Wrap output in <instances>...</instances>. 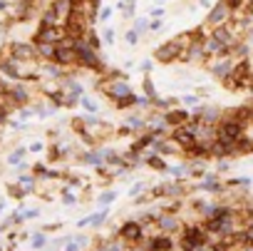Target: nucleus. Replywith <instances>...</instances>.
<instances>
[{"label": "nucleus", "mask_w": 253, "mask_h": 251, "mask_svg": "<svg viewBox=\"0 0 253 251\" xmlns=\"http://www.w3.org/2000/svg\"><path fill=\"white\" fill-rule=\"evenodd\" d=\"M243 132H246V127L238 122V119H223L221 124H218V130H216V137L221 140V142H228V145H236L238 140H243Z\"/></svg>", "instance_id": "nucleus-1"}, {"label": "nucleus", "mask_w": 253, "mask_h": 251, "mask_svg": "<svg viewBox=\"0 0 253 251\" xmlns=\"http://www.w3.org/2000/svg\"><path fill=\"white\" fill-rule=\"evenodd\" d=\"M181 251H196L201 246H206V229L204 226H186L184 234H181V241H179Z\"/></svg>", "instance_id": "nucleus-2"}, {"label": "nucleus", "mask_w": 253, "mask_h": 251, "mask_svg": "<svg viewBox=\"0 0 253 251\" xmlns=\"http://www.w3.org/2000/svg\"><path fill=\"white\" fill-rule=\"evenodd\" d=\"M119 239H122L124 244H129V246L139 244V241L144 239L142 224H139V221H124V224L119 226Z\"/></svg>", "instance_id": "nucleus-3"}, {"label": "nucleus", "mask_w": 253, "mask_h": 251, "mask_svg": "<svg viewBox=\"0 0 253 251\" xmlns=\"http://www.w3.org/2000/svg\"><path fill=\"white\" fill-rule=\"evenodd\" d=\"M231 13H233V10H231V8L223 3V0H221V3H218V5H216V8L209 13V18H206V25H211V28L226 25V23H228V18H231Z\"/></svg>", "instance_id": "nucleus-4"}, {"label": "nucleus", "mask_w": 253, "mask_h": 251, "mask_svg": "<svg viewBox=\"0 0 253 251\" xmlns=\"http://www.w3.org/2000/svg\"><path fill=\"white\" fill-rule=\"evenodd\" d=\"M157 224H159V231L167 234V236L181 229V219H179L174 211H164V214H159V216H157Z\"/></svg>", "instance_id": "nucleus-5"}, {"label": "nucleus", "mask_w": 253, "mask_h": 251, "mask_svg": "<svg viewBox=\"0 0 253 251\" xmlns=\"http://www.w3.org/2000/svg\"><path fill=\"white\" fill-rule=\"evenodd\" d=\"M104 92L114 100V102H119V100H126V97H134L132 95V87L126 85L124 80H117V82H109V85H104Z\"/></svg>", "instance_id": "nucleus-6"}, {"label": "nucleus", "mask_w": 253, "mask_h": 251, "mask_svg": "<svg viewBox=\"0 0 253 251\" xmlns=\"http://www.w3.org/2000/svg\"><path fill=\"white\" fill-rule=\"evenodd\" d=\"M179 55H181V50H179V45H176L174 40L167 43V45H159L157 52H154V57H157L159 62H174Z\"/></svg>", "instance_id": "nucleus-7"}, {"label": "nucleus", "mask_w": 253, "mask_h": 251, "mask_svg": "<svg viewBox=\"0 0 253 251\" xmlns=\"http://www.w3.org/2000/svg\"><path fill=\"white\" fill-rule=\"evenodd\" d=\"M72 10H75V5H72V0H55L52 3V8H50V13L60 20V23H65L70 15H72Z\"/></svg>", "instance_id": "nucleus-8"}, {"label": "nucleus", "mask_w": 253, "mask_h": 251, "mask_svg": "<svg viewBox=\"0 0 253 251\" xmlns=\"http://www.w3.org/2000/svg\"><path fill=\"white\" fill-rule=\"evenodd\" d=\"M55 62H60V65H75V62H77V50H75V48H62V45H57Z\"/></svg>", "instance_id": "nucleus-9"}, {"label": "nucleus", "mask_w": 253, "mask_h": 251, "mask_svg": "<svg viewBox=\"0 0 253 251\" xmlns=\"http://www.w3.org/2000/svg\"><path fill=\"white\" fill-rule=\"evenodd\" d=\"M149 249L152 251H174V239L167 234H159V236L149 239Z\"/></svg>", "instance_id": "nucleus-10"}, {"label": "nucleus", "mask_w": 253, "mask_h": 251, "mask_svg": "<svg viewBox=\"0 0 253 251\" xmlns=\"http://www.w3.org/2000/svg\"><path fill=\"white\" fill-rule=\"evenodd\" d=\"M35 55H38V50L33 45H28V43H15L13 45V57L15 60H33Z\"/></svg>", "instance_id": "nucleus-11"}, {"label": "nucleus", "mask_w": 253, "mask_h": 251, "mask_svg": "<svg viewBox=\"0 0 253 251\" xmlns=\"http://www.w3.org/2000/svg\"><path fill=\"white\" fill-rule=\"evenodd\" d=\"M174 142H179L184 150H189V152H191V150H194V145H196V137H194L186 127H179V130L174 132Z\"/></svg>", "instance_id": "nucleus-12"}, {"label": "nucleus", "mask_w": 253, "mask_h": 251, "mask_svg": "<svg viewBox=\"0 0 253 251\" xmlns=\"http://www.w3.org/2000/svg\"><path fill=\"white\" fill-rule=\"evenodd\" d=\"M231 70H233V62H231V60H221V62H216V65L211 67V72H213L216 77H221V80H226V77L231 75Z\"/></svg>", "instance_id": "nucleus-13"}, {"label": "nucleus", "mask_w": 253, "mask_h": 251, "mask_svg": "<svg viewBox=\"0 0 253 251\" xmlns=\"http://www.w3.org/2000/svg\"><path fill=\"white\" fill-rule=\"evenodd\" d=\"M40 52V57H47V60H55V52H57V45H50V43H38L35 48Z\"/></svg>", "instance_id": "nucleus-14"}, {"label": "nucleus", "mask_w": 253, "mask_h": 251, "mask_svg": "<svg viewBox=\"0 0 253 251\" xmlns=\"http://www.w3.org/2000/svg\"><path fill=\"white\" fill-rule=\"evenodd\" d=\"M84 246H87V236H75V239L67 241V249L65 251H82Z\"/></svg>", "instance_id": "nucleus-15"}, {"label": "nucleus", "mask_w": 253, "mask_h": 251, "mask_svg": "<svg viewBox=\"0 0 253 251\" xmlns=\"http://www.w3.org/2000/svg\"><path fill=\"white\" fill-rule=\"evenodd\" d=\"M167 122L169 124H179V127H181V122H186V112H169Z\"/></svg>", "instance_id": "nucleus-16"}, {"label": "nucleus", "mask_w": 253, "mask_h": 251, "mask_svg": "<svg viewBox=\"0 0 253 251\" xmlns=\"http://www.w3.org/2000/svg\"><path fill=\"white\" fill-rule=\"evenodd\" d=\"M30 241H33V246H35V249H42V246H47V239H45V234H33V236H30Z\"/></svg>", "instance_id": "nucleus-17"}, {"label": "nucleus", "mask_w": 253, "mask_h": 251, "mask_svg": "<svg viewBox=\"0 0 253 251\" xmlns=\"http://www.w3.org/2000/svg\"><path fill=\"white\" fill-rule=\"evenodd\" d=\"M87 219H89V226H102V224H104V219H107V211L94 214V216H87Z\"/></svg>", "instance_id": "nucleus-18"}, {"label": "nucleus", "mask_w": 253, "mask_h": 251, "mask_svg": "<svg viewBox=\"0 0 253 251\" xmlns=\"http://www.w3.org/2000/svg\"><path fill=\"white\" fill-rule=\"evenodd\" d=\"M201 187H204V189H209V192H221V189H223V187H221V184H218L216 179H206V182H204Z\"/></svg>", "instance_id": "nucleus-19"}, {"label": "nucleus", "mask_w": 253, "mask_h": 251, "mask_svg": "<svg viewBox=\"0 0 253 251\" xmlns=\"http://www.w3.org/2000/svg\"><path fill=\"white\" fill-rule=\"evenodd\" d=\"M149 167L152 169H167V164H164L162 157H149Z\"/></svg>", "instance_id": "nucleus-20"}, {"label": "nucleus", "mask_w": 253, "mask_h": 251, "mask_svg": "<svg viewBox=\"0 0 253 251\" xmlns=\"http://www.w3.org/2000/svg\"><path fill=\"white\" fill-rule=\"evenodd\" d=\"M223 3H226V5L231 8V10H238V8L243 5V0H223Z\"/></svg>", "instance_id": "nucleus-21"}, {"label": "nucleus", "mask_w": 253, "mask_h": 251, "mask_svg": "<svg viewBox=\"0 0 253 251\" xmlns=\"http://www.w3.org/2000/svg\"><path fill=\"white\" fill-rule=\"evenodd\" d=\"M72 127H75L77 132H82V130H84V122H82V119L77 117V119H72Z\"/></svg>", "instance_id": "nucleus-22"}, {"label": "nucleus", "mask_w": 253, "mask_h": 251, "mask_svg": "<svg viewBox=\"0 0 253 251\" xmlns=\"http://www.w3.org/2000/svg\"><path fill=\"white\" fill-rule=\"evenodd\" d=\"M112 199H114V194H112V192H107V194H102V197H99V204H107V201H112Z\"/></svg>", "instance_id": "nucleus-23"}, {"label": "nucleus", "mask_w": 253, "mask_h": 251, "mask_svg": "<svg viewBox=\"0 0 253 251\" xmlns=\"http://www.w3.org/2000/svg\"><path fill=\"white\" fill-rule=\"evenodd\" d=\"M144 90H147V95H152V97H154V87H152V80H144Z\"/></svg>", "instance_id": "nucleus-24"}, {"label": "nucleus", "mask_w": 253, "mask_h": 251, "mask_svg": "<svg viewBox=\"0 0 253 251\" xmlns=\"http://www.w3.org/2000/svg\"><path fill=\"white\" fill-rule=\"evenodd\" d=\"M89 251H107V246H104V241H99V244H94Z\"/></svg>", "instance_id": "nucleus-25"}]
</instances>
